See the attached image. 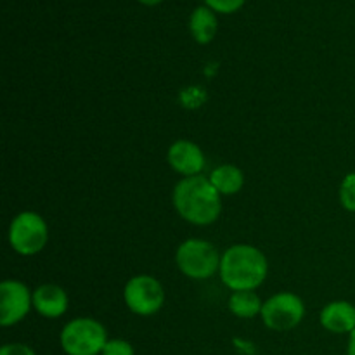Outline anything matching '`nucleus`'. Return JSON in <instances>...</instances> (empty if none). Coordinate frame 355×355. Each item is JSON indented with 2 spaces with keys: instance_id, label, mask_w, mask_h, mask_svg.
<instances>
[{
  "instance_id": "obj_1",
  "label": "nucleus",
  "mask_w": 355,
  "mask_h": 355,
  "mask_svg": "<svg viewBox=\"0 0 355 355\" xmlns=\"http://www.w3.org/2000/svg\"><path fill=\"white\" fill-rule=\"evenodd\" d=\"M172 201L177 214L193 225L214 224L222 214V196L205 175L180 179Z\"/></svg>"
},
{
  "instance_id": "obj_2",
  "label": "nucleus",
  "mask_w": 355,
  "mask_h": 355,
  "mask_svg": "<svg viewBox=\"0 0 355 355\" xmlns=\"http://www.w3.org/2000/svg\"><path fill=\"white\" fill-rule=\"evenodd\" d=\"M269 262L252 245H232L222 253L220 279L232 291H255L266 281Z\"/></svg>"
},
{
  "instance_id": "obj_3",
  "label": "nucleus",
  "mask_w": 355,
  "mask_h": 355,
  "mask_svg": "<svg viewBox=\"0 0 355 355\" xmlns=\"http://www.w3.org/2000/svg\"><path fill=\"white\" fill-rule=\"evenodd\" d=\"M222 255L215 245L205 239H186L175 252V263L180 272L194 281L210 279L220 270Z\"/></svg>"
},
{
  "instance_id": "obj_4",
  "label": "nucleus",
  "mask_w": 355,
  "mask_h": 355,
  "mask_svg": "<svg viewBox=\"0 0 355 355\" xmlns=\"http://www.w3.org/2000/svg\"><path fill=\"white\" fill-rule=\"evenodd\" d=\"M107 340L106 328L94 318L71 319L59 336L66 355H101Z\"/></svg>"
},
{
  "instance_id": "obj_5",
  "label": "nucleus",
  "mask_w": 355,
  "mask_h": 355,
  "mask_svg": "<svg viewBox=\"0 0 355 355\" xmlns=\"http://www.w3.org/2000/svg\"><path fill=\"white\" fill-rule=\"evenodd\" d=\"M49 227L45 218L37 211H21L9 225V245L17 255L33 257L45 248Z\"/></svg>"
},
{
  "instance_id": "obj_6",
  "label": "nucleus",
  "mask_w": 355,
  "mask_h": 355,
  "mask_svg": "<svg viewBox=\"0 0 355 355\" xmlns=\"http://www.w3.org/2000/svg\"><path fill=\"white\" fill-rule=\"evenodd\" d=\"M165 298L163 284L148 274L130 277L123 288L125 305L132 314L141 315V318H149L162 311Z\"/></svg>"
},
{
  "instance_id": "obj_7",
  "label": "nucleus",
  "mask_w": 355,
  "mask_h": 355,
  "mask_svg": "<svg viewBox=\"0 0 355 355\" xmlns=\"http://www.w3.org/2000/svg\"><path fill=\"white\" fill-rule=\"evenodd\" d=\"M260 318L263 324L272 331H290L304 321L305 304L298 295L291 291H281L263 302Z\"/></svg>"
},
{
  "instance_id": "obj_8",
  "label": "nucleus",
  "mask_w": 355,
  "mask_h": 355,
  "mask_svg": "<svg viewBox=\"0 0 355 355\" xmlns=\"http://www.w3.org/2000/svg\"><path fill=\"white\" fill-rule=\"evenodd\" d=\"M33 307V293L24 283L6 279L0 283V324L3 328L17 324Z\"/></svg>"
},
{
  "instance_id": "obj_9",
  "label": "nucleus",
  "mask_w": 355,
  "mask_h": 355,
  "mask_svg": "<svg viewBox=\"0 0 355 355\" xmlns=\"http://www.w3.org/2000/svg\"><path fill=\"white\" fill-rule=\"evenodd\" d=\"M166 159H168V165L184 177L201 175L207 163L200 146L186 139L175 141L170 146L166 151Z\"/></svg>"
},
{
  "instance_id": "obj_10",
  "label": "nucleus",
  "mask_w": 355,
  "mask_h": 355,
  "mask_svg": "<svg viewBox=\"0 0 355 355\" xmlns=\"http://www.w3.org/2000/svg\"><path fill=\"white\" fill-rule=\"evenodd\" d=\"M322 328L335 335H350L355 329V305L347 300H335L324 305L319 315Z\"/></svg>"
},
{
  "instance_id": "obj_11",
  "label": "nucleus",
  "mask_w": 355,
  "mask_h": 355,
  "mask_svg": "<svg viewBox=\"0 0 355 355\" xmlns=\"http://www.w3.org/2000/svg\"><path fill=\"white\" fill-rule=\"evenodd\" d=\"M68 293L58 284H42L33 290V309L45 319H58L66 314Z\"/></svg>"
},
{
  "instance_id": "obj_12",
  "label": "nucleus",
  "mask_w": 355,
  "mask_h": 355,
  "mask_svg": "<svg viewBox=\"0 0 355 355\" xmlns=\"http://www.w3.org/2000/svg\"><path fill=\"white\" fill-rule=\"evenodd\" d=\"M218 30V21L215 10L208 6H200L193 10L189 17V31L194 40L201 45L210 44Z\"/></svg>"
},
{
  "instance_id": "obj_13",
  "label": "nucleus",
  "mask_w": 355,
  "mask_h": 355,
  "mask_svg": "<svg viewBox=\"0 0 355 355\" xmlns=\"http://www.w3.org/2000/svg\"><path fill=\"white\" fill-rule=\"evenodd\" d=\"M208 179H210V182L214 184V187L220 196L238 194L243 189V186H245V175H243L241 168L231 165V163H225V165H220L211 170Z\"/></svg>"
},
{
  "instance_id": "obj_14",
  "label": "nucleus",
  "mask_w": 355,
  "mask_h": 355,
  "mask_svg": "<svg viewBox=\"0 0 355 355\" xmlns=\"http://www.w3.org/2000/svg\"><path fill=\"white\" fill-rule=\"evenodd\" d=\"M263 302L255 291H232L229 297V311L239 319H253L260 315Z\"/></svg>"
},
{
  "instance_id": "obj_15",
  "label": "nucleus",
  "mask_w": 355,
  "mask_h": 355,
  "mask_svg": "<svg viewBox=\"0 0 355 355\" xmlns=\"http://www.w3.org/2000/svg\"><path fill=\"white\" fill-rule=\"evenodd\" d=\"M340 203L350 214H355V172L347 173L340 184Z\"/></svg>"
},
{
  "instance_id": "obj_16",
  "label": "nucleus",
  "mask_w": 355,
  "mask_h": 355,
  "mask_svg": "<svg viewBox=\"0 0 355 355\" xmlns=\"http://www.w3.org/2000/svg\"><path fill=\"white\" fill-rule=\"evenodd\" d=\"M101 355H135L134 347L130 342L121 338H111L107 340L106 347H104Z\"/></svg>"
},
{
  "instance_id": "obj_17",
  "label": "nucleus",
  "mask_w": 355,
  "mask_h": 355,
  "mask_svg": "<svg viewBox=\"0 0 355 355\" xmlns=\"http://www.w3.org/2000/svg\"><path fill=\"white\" fill-rule=\"evenodd\" d=\"M246 0H205V6L220 14H232L245 6Z\"/></svg>"
},
{
  "instance_id": "obj_18",
  "label": "nucleus",
  "mask_w": 355,
  "mask_h": 355,
  "mask_svg": "<svg viewBox=\"0 0 355 355\" xmlns=\"http://www.w3.org/2000/svg\"><path fill=\"white\" fill-rule=\"evenodd\" d=\"M0 355H37V352L24 343H6L0 349Z\"/></svg>"
},
{
  "instance_id": "obj_19",
  "label": "nucleus",
  "mask_w": 355,
  "mask_h": 355,
  "mask_svg": "<svg viewBox=\"0 0 355 355\" xmlns=\"http://www.w3.org/2000/svg\"><path fill=\"white\" fill-rule=\"evenodd\" d=\"M347 355H355V329L349 335V343H347Z\"/></svg>"
},
{
  "instance_id": "obj_20",
  "label": "nucleus",
  "mask_w": 355,
  "mask_h": 355,
  "mask_svg": "<svg viewBox=\"0 0 355 355\" xmlns=\"http://www.w3.org/2000/svg\"><path fill=\"white\" fill-rule=\"evenodd\" d=\"M141 3H144V6H158V3H162L163 0H139Z\"/></svg>"
}]
</instances>
